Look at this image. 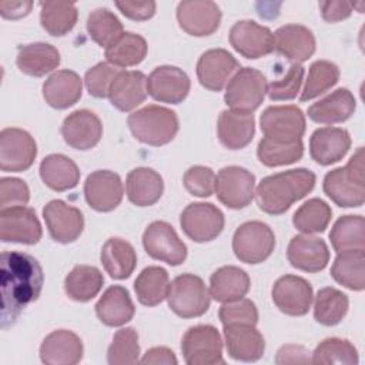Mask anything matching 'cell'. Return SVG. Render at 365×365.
I'll use <instances>...</instances> for the list:
<instances>
[{
    "mask_svg": "<svg viewBox=\"0 0 365 365\" xmlns=\"http://www.w3.org/2000/svg\"><path fill=\"white\" fill-rule=\"evenodd\" d=\"M44 274L40 262L30 254L3 251L0 262L1 328L16 322L21 311L40 297Z\"/></svg>",
    "mask_w": 365,
    "mask_h": 365,
    "instance_id": "obj_1",
    "label": "cell"
},
{
    "mask_svg": "<svg viewBox=\"0 0 365 365\" xmlns=\"http://www.w3.org/2000/svg\"><path fill=\"white\" fill-rule=\"evenodd\" d=\"M315 181V174L308 168H294L268 175L255 190L257 204L267 214H284L295 201L314 190Z\"/></svg>",
    "mask_w": 365,
    "mask_h": 365,
    "instance_id": "obj_2",
    "label": "cell"
},
{
    "mask_svg": "<svg viewBox=\"0 0 365 365\" xmlns=\"http://www.w3.org/2000/svg\"><path fill=\"white\" fill-rule=\"evenodd\" d=\"M324 192L344 208L361 207L365 201L364 147H359L345 167L328 171L324 177Z\"/></svg>",
    "mask_w": 365,
    "mask_h": 365,
    "instance_id": "obj_3",
    "label": "cell"
},
{
    "mask_svg": "<svg viewBox=\"0 0 365 365\" xmlns=\"http://www.w3.org/2000/svg\"><path fill=\"white\" fill-rule=\"evenodd\" d=\"M127 124L138 141L154 147L168 144L180 128L175 111L157 104H150L131 113Z\"/></svg>",
    "mask_w": 365,
    "mask_h": 365,
    "instance_id": "obj_4",
    "label": "cell"
},
{
    "mask_svg": "<svg viewBox=\"0 0 365 365\" xmlns=\"http://www.w3.org/2000/svg\"><path fill=\"white\" fill-rule=\"evenodd\" d=\"M167 302L171 311L178 317L195 318L208 311L211 295L198 275L181 274L170 282Z\"/></svg>",
    "mask_w": 365,
    "mask_h": 365,
    "instance_id": "obj_5",
    "label": "cell"
},
{
    "mask_svg": "<svg viewBox=\"0 0 365 365\" xmlns=\"http://www.w3.org/2000/svg\"><path fill=\"white\" fill-rule=\"evenodd\" d=\"M267 87V78L261 71L252 67H242L227 84L225 104L235 111L252 113L262 104Z\"/></svg>",
    "mask_w": 365,
    "mask_h": 365,
    "instance_id": "obj_6",
    "label": "cell"
},
{
    "mask_svg": "<svg viewBox=\"0 0 365 365\" xmlns=\"http://www.w3.org/2000/svg\"><path fill=\"white\" fill-rule=\"evenodd\" d=\"M274 248V231L262 221H247L234 232L232 251L241 262L259 264L272 254Z\"/></svg>",
    "mask_w": 365,
    "mask_h": 365,
    "instance_id": "obj_7",
    "label": "cell"
},
{
    "mask_svg": "<svg viewBox=\"0 0 365 365\" xmlns=\"http://www.w3.org/2000/svg\"><path fill=\"white\" fill-rule=\"evenodd\" d=\"M181 351L188 365L224 364L222 338L212 325H195L181 339Z\"/></svg>",
    "mask_w": 365,
    "mask_h": 365,
    "instance_id": "obj_8",
    "label": "cell"
},
{
    "mask_svg": "<svg viewBox=\"0 0 365 365\" xmlns=\"http://www.w3.org/2000/svg\"><path fill=\"white\" fill-rule=\"evenodd\" d=\"M217 198L228 208H245L255 194V175L244 167L228 165L215 177Z\"/></svg>",
    "mask_w": 365,
    "mask_h": 365,
    "instance_id": "obj_9",
    "label": "cell"
},
{
    "mask_svg": "<svg viewBox=\"0 0 365 365\" xmlns=\"http://www.w3.org/2000/svg\"><path fill=\"white\" fill-rule=\"evenodd\" d=\"M224 222L222 211L211 202H191L180 215L184 234L195 242L215 240L222 232Z\"/></svg>",
    "mask_w": 365,
    "mask_h": 365,
    "instance_id": "obj_10",
    "label": "cell"
},
{
    "mask_svg": "<svg viewBox=\"0 0 365 365\" xmlns=\"http://www.w3.org/2000/svg\"><path fill=\"white\" fill-rule=\"evenodd\" d=\"M37 155V144L30 133L16 127L0 133V170L20 173L30 168Z\"/></svg>",
    "mask_w": 365,
    "mask_h": 365,
    "instance_id": "obj_11",
    "label": "cell"
},
{
    "mask_svg": "<svg viewBox=\"0 0 365 365\" xmlns=\"http://www.w3.org/2000/svg\"><path fill=\"white\" fill-rule=\"evenodd\" d=\"M145 252L168 265H180L187 258V245L180 240L175 230L165 221H153L143 234Z\"/></svg>",
    "mask_w": 365,
    "mask_h": 365,
    "instance_id": "obj_12",
    "label": "cell"
},
{
    "mask_svg": "<svg viewBox=\"0 0 365 365\" xmlns=\"http://www.w3.org/2000/svg\"><path fill=\"white\" fill-rule=\"evenodd\" d=\"M305 125V115L297 106H269L259 118L264 135L277 141L302 140Z\"/></svg>",
    "mask_w": 365,
    "mask_h": 365,
    "instance_id": "obj_13",
    "label": "cell"
},
{
    "mask_svg": "<svg viewBox=\"0 0 365 365\" xmlns=\"http://www.w3.org/2000/svg\"><path fill=\"white\" fill-rule=\"evenodd\" d=\"M43 235L36 211L30 207H9L0 210V238L3 242L33 245Z\"/></svg>",
    "mask_w": 365,
    "mask_h": 365,
    "instance_id": "obj_14",
    "label": "cell"
},
{
    "mask_svg": "<svg viewBox=\"0 0 365 365\" xmlns=\"http://www.w3.org/2000/svg\"><path fill=\"white\" fill-rule=\"evenodd\" d=\"M230 44L245 58H259L275 50L274 33L254 20H240L230 30Z\"/></svg>",
    "mask_w": 365,
    "mask_h": 365,
    "instance_id": "obj_15",
    "label": "cell"
},
{
    "mask_svg": "<svg viewBox=\"0 0 365 365\" xmlns=\"http://www.w3.org/2000/svg\"><path fill=\"white\" fill-rule=\"evenodd\" d=\"M177 20L187 34L205 37L220 27L221 10L211 0H184L177 6Z\"/></svg>",
    "mask_w": 365,
    "mask_h": 365,
    "instance_id": "obj_16",
    "label": "cell"
},
{
    "mask_svg": "<svg viewBox=\"0 0 365 365\" xmlns=\"http://www.w3.org/2000/svg\"><path fill=\"white\" fill-rule=\"evenodd\" d=\"M43 218L51 238L60 244L74 242L84 230L81 211L61 200H51L43 208Z\"/></svg>",
    "mask_w": 365,
    "mask_h": 365,
    "instance_id": "obj_17",
    "label": "cell"
},
{
    "mask_svg": "<svg viewBox=\"0 0 365 365\" xmlns=\"http://www.w3.org/2000/svg\"><path fill=\"white\" fill-rule=\"evenodd\" d=\"M272 301L277 308L291 317L305 315L312 304V287L311 284L298 275L279 277L271 291Z\"/></svg>",
    "mask_w": 365,
    "mask_h": 365,
    "instance_id": "obj_18",
    "label": "cell"
},
{
    "mask_svg": "<svg viewBox=\"0 0 365 365\" xmlns=\"http://www.w3.org/2000/svg\"><path fill=\"white\" fill-rule=\"evenodd\" d=\"M123 194L121 178L114 171L97 170L86 178L84 198L98 212H108L117 208L123 200Z\"/></svg>",
    "mask_w": 365,
    "mask_h": 365,
    "instance_id": "obj_19",
    "label": "cell"
},
{
    "mask_svg": "<svg viewBox=\"0 0 365 365\" xmlns=\"http://www.w3.org/2000/svg\"><path fill=\"white\" fill-rule=\"evenodd\" d=\"M190 87V77L175 66H158L147 77V94L160 103H181L188 96Z\"/></svg>",
    "mask_w": 365,
    "mask_h": 365,
    "instance_id": "obj_20",
    "label": "cell"
},
{
    "mask_svg": "<svg viewBox=\"0 0 365 365\" xmlns=\"http://www.w3.org/2000/svg\"><path fill=\"white\" fill-rule=\"evenodd\" d=\"M237 58L224 48H211L197 61V78L210 91H221L231 76L240 70Z\"/></svg>",
    "mask_w": 365,
    "mask_h": 365,
    "instance_id": "obj_21",
    "label": "cell"
},
{
    "mask_svg": "<svg viewBox=\"0 0 365 365\" xmlns=\"http://www.w3.org/2000/svg\"><path fill=\"white\" fill-rule=\"evenodd\" d=\"M61 135L71 148L86 151L96 147L101 140L103 124L93 111L86 108L76 110L64 118Z\"/></svg>",
    "mask_w": 365,
    "mask_h": 365,
    "instance_id": "obj_22",
    "label": "cell"
},
{
    "mask_svg": "<svg viewBox=\"0 0 365 365\" xmlns=\"http://www.w3.org/2000/svg\"><path fill=\"white\" fill-rule=\"evenodd\" d=\"M289 264L305 272L322 271L329 262V250L322 238L301 234L291 238L287 248Z\"/></svg>",
    "mask_w": 365,
    "mask_h": 365,
    "instance_id": "obj_23",
    "label": "cell"
},
{
    "mask_svg": "<svg viewBox=\"0 0 365 365\" xmlns=\"http://www.w3.org/2000/svg\"><path fill=\"white\" fill-rule=\"evenodd\" d=\"M224 338L232 359L254 362L264 355V336L252 324H227L224 325Z\"/></svg>",
    "mask_w": 365,
    "mask_h": 365,
    "instance_id": "obj_24",
    "label": "cell"
},
{
    "mask_svg": "<svg viewBox=\"0 0 365 365\" xmlns=\"http://www.w3.org/2000/svg\"><path fill=\"white\" fill-rule=\"evenodd\" d=\"M83 342L68 329L50 332L40 345V359L46 365H76L83 358Z\"/></svg>",
    "mask_w": 365,
    "mask_h": 365,
    "instance_id": "obj_25",
    "label": "cell"
},
{
    "mask_svg": "<svg viewBox=\"0 0 365 365\" xmlns=\"http://www.w3.org/2000/svg\"><path fill=\"white\" fill-rule=\"evenodd\" d=\"M351 148V137L345 128H317L309 138V154L321 165H331L342 160Z\"/></svg>",
    "mask_w": 365,
    "mask_h": 365,
    "instance_id": "obj_26",
    "label": "cell"
},
{
    "mask_svg": "<svg viewBox=\"0 0 365 365\" xmlns=\"http://www.w3.org/2000/svg\"><path fill=\"white\" fill-rule=\"evenodd\" d=\"M255 133V120L252 113L235 110H222L217 121V134L220 143L228 150H241L247 147Z\"/></svg>",
    "mask_w": 365,
    "mask_h": 365,
    "instance_id": "obj_27",
    "label": "cell"
},
{
    "mask_svg": "<svg viewBox=\"0 0 365 365\" xmlns=\"http://www.w3.org/2000/svg\"><path fill=\"white\" fill-rule=\"evenodd\" d=\"M274 38L275 50L294 63L305 61L315 53V36L302 24L281 26L274 33Z\"/></svg>",
    "mask_w": 365,
    "mask_h": 365,
    "instance_id": "obj_28",
    "label": "cell"
},
{
    "mask_svg": "<svg viewBox=\"0 0 365 365\" xmlns=\"http://www.w3.org/2000/svg\"><path fill=\"white\" fill-rule=\"evenodd\" d=\"M147 97V77L138 70H120L111 83L108 98L120 111H131Z\"/></svg>",
    "mask_w": 365,
    "mask_h": 365,
    "instance_id": "obj_29",
    "label": "cell"
},
{
    "mask_svg": "<svg viewBox=\"0 0 365 365\" xmlns=\"http://www.w3.org/2000/svg\"><path fill=\"white\" fill-rule=\"evenodd\" d=\"M81 93L83 81L73 70H58L43 83V97L56 110L74 106L81 98Z\"/></svg>",
    "mask_w": 365,
    "mask_h": 365,
    "instance_id": "obj_30",
    "label": "cell"
},
{
    "mask_svg": "<svg viewBox=\"0 0 365 365\" xmlns=\"http://www.w3.org/2000/svg\"><path fill=\"white\" fill-rule=\"evenodd\" d=\"M163 177L148 167H137L127 174L125 192L137 207L154 205L163 195Z\"/></svg>",
    "mask_w": 365,
    "mask_h": 365,
    "instance_id": "obj_31",
    "label": "cell"
},
{
    "mask_svg": "<svg viewBox=\"0 0 365 365\" xmlns=\"http://www.w3.org/2000/svg\"><path fill=\"white\" fill-rule=\"evenodd\" d=\"M134 304L127 288L121 285L108 287L96 304L98 319L107 327H121L133 319Z\"/></svg>",
    "mask_w": 365,
    "mask_h": 365,
    "instance_id": "obj_32",
    "label": "cell"
},
{
    "mask_svg": "<svg viewBox=\"0 0 365 365\" xmlns=\"http://www.w3.org/2000/svg\"><path fill=\"white\" fill-rule=\"evenodd\" d=\"M16 64L27 76L43 77L60 66L58 50L48 43L37 41L19 47Z\"/></svg>",
    "mask_w": 365,
    "mask_h": 365,
    "instance_id": "obj_33",
    "label": "cell"
},
{
    "mask_svg": "<svg viewBox=\"0 0 365 365\" xmlns=\"http://www.w3.org/2000/svg\"><path fill=\"white\" fill-rule=\"evenodd\" d=\"M356 108L354 94L348 88H338L314 103L308 108V117L319 124H335L346 121Z\"/></svg>",
    "mask_w": 365,
    "mask_h": 365,
    "instance_id": "obj_34",
    "label": "cell"
},
{
    "mask_svg": "<svg viewBox=\"0 0 365 365\" xmlns=\"http://www.w3.org/2000/svg\"><path fill=\"white\" fill-rule=\"evenodd\" d=\"M248 274L235 265H225L212 272L210 278V295L218 302L240 299L250 291Z\"/></svg>",
    "mask_w": 365,
    "mask_h": 365,
    "instance_id": "obj_35",
    "label": "cell"
},
{
    "mask_svg": "<svg viewBox=\"0 0 365 365\" xmlns=\"http://www.w3.org/2000/svg\"><path fill=\"white\" fill-rule=\"evenodd\" d=\"M100 259L106 272L114 279L128 278L137 265L134 247L118 237H111L104 242Z\"/></svg>",
    "mask_w": 365,
    "mask_h": 365,
    "instance_id": "obj_36",
    "label": "cell"
},
{
    "mask_svg": "<svg viewBox=\"0 0 365 365\" xmlns=\"http://www.w3.org/2000/svg\"><path fill=\"white\" fill-rule=\"evenodd\" d=\"M40 177L43 182L54 191H67L80 181L77 164L64 154H50L40 163Z\"/></svg>",
    "mask_w": 365,
    "mask_h": 365,
    "instance_id": "obj_37",
    "label": "cell"
},
{
    "mask_svg": "<svg viewBox=\"0 0 365 365\" xmlns=\"http://www.w3.org/2000/svg\"><path fill=\"white\" fill-rule=\"evenodd\" d=\"M332 278L352 291L365 288V251L348 250L338 252L331 268Z\"/></svg>",
    "mask_w": 365,
    "mask_h": 365,
    "instance_id": "obj_38",
    "label": "cell"
},
{
    "mask_svg": "<svg viewBox=\"0 0 365 365\" xmlns=\"http://www.w3.org/2000/svg\"><path fill=\"white\" fill-rule=\"evenodd\" d=\"M104 277L93 265H76L64 279V291L68 298L77 302L93 299L103 288Z\"/></svg>",
    "mask_w": 365,
    "mask_h": 365,
    "instance_id": "obj_39",
    "label": "cell"
},
{
    "mask_svg": "<svg viewBox=\"0 0 365 365\" xmlns=\"http://www.w3.org/2000/svg\"><path fill=\"white\" fill-rule=\"evenodd\" d=\"M170 287L168 272L157 265L144 268L134 281V291L140 304L155 307L167 298Z\"/></svg>",
    "mask_w": 365,
    "mask_h": 365,
    "instance_id": "obj_40",
    "label": "cell"
},
{
    "mask_svg": "<svg viewBox=\"0 0 365 365\" xmlns=\"http://www.w3.org/2000/svg\"><path fill=\"white\" fill-rule=\"evenodd\" d=\"M147 41L143 36L124 31L110 47L106 48V58L115 67H131L140 64L147 56Z\"/></svg>",
    "mask_w": 365,
    "mask_h": 365,
    "instance_id": "obj_41",
    "label": "cell"
},
{
    "mask_svg": "<svg viewBox=\"0 0 365 365\" xmlns=\"http://www.w3.org/2000/svg\"><path fill=\"white\" fill-rule=\"evenodd\" d=\"M41 27L54 37L66 36L77 23V7L70 1L40 3Z\"/></svg>",
    "mask_w": 365,
    "mask_h": 365,
    "instance_id": "obj_42",
    "label": "cell"
},
{
    "mask_svg": "<svg viewBox=\"0 0 365 365\" xmlns=\"http://www.w3.org/2000/svg\"><path fill=\"white\" fill-rule=\"evenodd\" d=\"M331 245L336 252L365 250V220L362 215H344L338 218L329 232Z\"/></svg>",
    "mask_w": 365,
    "mask_h": 365,
    "instance_id": "obj_43",
    "label": "cell"
},
{
    "mask_svg": "<svg viewBox=\"0 0 365 365\" xmlns=\"http://www.w3.org/2000/svg\"><path fill=\"white\" fill-rule=\"evenodd\" d=\"M348 297L332 287L321 288L314 302V318L317 322L325 327H334L339 324L348 312Z\"/></svg>",
    "mask_w": 365,
    "mask_h": 365,
    "instance_id": "obj_44",
    "label": "cell"
},
{
    "mask_svg": "<svg viewBox=\"0 0 365 365\" xmlns=\"http://www.w3.org/2000/svg\"><path fill=\"white\" fill-rule=\"evenodd\" d=\"M257 155L265 167H279L294 164L304 155L302 140L277 141L264 137L257 147Z\"/></svg>",
    "mask_w": 365,
    "mask_h": 365,
    "instance_id": "obj_45",
    "label": "cell"
},
{
    "mask_svg": "<svg viewBox=\"0 0 365 365\" xmlns=\"http://www.w3.org/2000/svg\"><path fill=\"white\" fill-rule=\"evenodd\" d=\"M87 31L100 47H110L123 33V24L118 17L106 7L94 9L87 17Z\"/></svg>",
    "mask_w": 365,
    "mask_h": 365,
    "instance_id": "obj_46",
    "label": "cell"
},
{
    "mask_svg": "<svg viewBox=\"0 0 365 365\" xmlns=\"http://www.w3.org/2000/svg\"><path fill=\"white\" fill-rule=\"evenodd\" d=\"M331 217L332 210L324 200L311 198L294 212L292 224L304 234H317L325 231Z\"/></svg>",
    "mask_w": 365,
    "mask_h": 365,
    "instance_id": "obj_47",
    "label": "cell"
},
{
    "mask_svg": "<svg viewBox=\"0 0 365 365\" xmlns=\"http://www.w3.org/2000/svg\"><path fill=\"white\" fill-rule=\"evenodd\" d=\"M339 80V68L335 63L329 60H317L311 64L308 77L301 91L299 100L308 101L334 87Z\"/></svg>",
    "mask_w": 365,
    "mask_h": 365,
    "instance_id": "obj_48",
    "label": "cell"
},
{
    "mask_svg": "<svg viewBox=\"0 0 365 365\" xmlns=\"http://www.w3.org/2000/svg\"><path fill=\"white\" fill-rule=\"evenodd\" d=\"M312 364H345L356 365L359 362L356 348L342 338H327L312 352Z\"/></svg>",
    "mask_w": 365,
    "mask_h": 365,
    "instance_id": "obj_49",
    "label": "cell"
},
{
    "mask_svg": "<svg viewBox=\"0 0 365 365\" xmlns=\"http://www.w3.org/2000/svg\"><path fill=\"white\" fill-rule=\"evenodd\" d=\"M140 361L138 334L134 328L118 329L107 349V362L110 365L135 364Z\"/></svg>",
    "mask_w": 365,
    "mask_h": 365,
    "instance_id": "obj_50",
    "label": "cell"
},
{
    "mask_svg": "<svg viewBox=\"0 0 365 365\" xmlns=\"http://www.w3.org/2000/svg\"><path fill=\"white\" fill-rule=\"evenodd\" d=\"M120 73V68L110 64L108 61H101L86 71L84 83L90 96L96 98L108 97V91L113 80Z\"/></svg>",
    "mask_w": 365,
    "mask_h": 365,
    "instance_id": "obj_51",
    "label": "cell"
},
{
    "mask_svg": "<svg viewBox=\"0 0 365 365\" xmlns=\"http://www.w3.org/2000/svg\"><path fill=\"white\" fill-rule=\"evenodd\" d=\"M304 80V67L299 63H292L282 78L268 84L267 94L274 101L292 100L299 93Z\"/></svg>",
    "mask_w": 365,
    "mask_h": 365,
    "instance_id": "obj_52",
    "label": "cell"
},
{
    "mask_svg": "<svg viewBox=\"0 0 365 365\" xmlns=\"http://www.w3.org/2000/svg\"><path fill=\"white\" fill-rule=\"evenodd\" d=\"M215 173L210 167L192 165L184 173L182 182L191 195L205 198L215 191Z\"/></svg>",
    "mask_w": 365,
    "mask_h": 365,
    "instance_id": "obj_53",
    "label": "cell"
},
{
    "mask_svg": "<svg viewBox=\"0 0 365 365\" xmlns=\"http://www.w3.org/2000/svg\"><path fill=\"white\" fill-rule=\"evenodd\" d=\"M220 321L222 325L227 324H252L258 322L257 305L248 298H240L235 301L224 302L218 311Z\"/></svg>",
    "mask_w": 365,
    "mask_h": 365,
    "instance_id": "obj_54",
    "label": "cell"
},
{
    "mask_svg": "<svg viewBox=\"0 0 365 365\" xmlns=\"http://www.w3.org/2000/svg\"><path fill=\"white\" fill-rule=\"evenodd\" d=\"M30 200L27 184L16 177H3L0 180V205L1 208L26 205Z\"/></svg>",
    "mask_w": 365,
    "mask_h": 365,
    "instance_id": "obj_55",
    "label": "cell"
},
{
    "mask_svg": "<svg viewBox=\"0 0 365 365\" xmlns=\"http://www.w3.org/2000/svg\"><path fill=\"white\" fill-rule=\"evenodd\" d=\"M115 7L131 20L144 21L151 19L155 14L157 4L153 0H144V1H131V0H118L115 1Z\"/></svg>",
    "mask_w": 365,
    "mask_h": 365,
    "instance_id": "obj_56",
    "label": "cell"
},
{
    "mask_svg": "<svg viewBox=\"0 0 365 365\" xmlns=\"http://www.w3.org/2000/svg\"><path fill=\"white\" fill-rule=\"evenodd\" d=\"M319 9H321L322 19L325 21L336 23V21L345 20V19H348L351 16L352 9H354V3L341 1V0L319 1Z\"/></svg>",
    "mask_w": 365,
    "mask_h": 365,
    "instance_id": "obj_57",
    "label": "cell"
},
{
    "mask_svg": "<svg viewBox=\"0 0 365 365\" xmlns=\"http://www.w3.org/2000/svg\"><path fill=\"white\" fill-rule=\"evenodd\" d=\"M275 362L279 365L281 364H308L311 362L309 351L301 345L288 344L278 349Z\"/></svg>",
    "mask_w": 365,
    "mask_h": 365,
    "instance_id": "obj_58",
    "label": "cell"
},
{
    "mask_svg": "<svg viewBox=\"0 0 365 365\" xmlns=\"http://www.w3.org/2000/svg\"><path fill=\"white\" fill-rule=\"evenodd\" d=\"M33 7V1L26 0H1L0 1V14L3 19L17 20L26 17Z\"/></svg>",
    "mask_w": 365,
    "mask_h": 365,
    "instance_id": "obj_59",
    "label": "cell"
},
{
    "mask_svg": "<svg viewBox=\"0 0 365 365\" xmlns=\"http://www.w3.org/2000/svg\"><path fill=\"white\" fill-rule=\"evenodd\" d=\"M141 364H153V365H175L178 361L174 355V352L170 348L165 346H154L148 349L143 358L140 359Z\"/></svg>",
    "mask_w": 365,
    "mask_h": 365,
    "instance_id": "obj_60",
    "label": "cell"
}]
</instances>
